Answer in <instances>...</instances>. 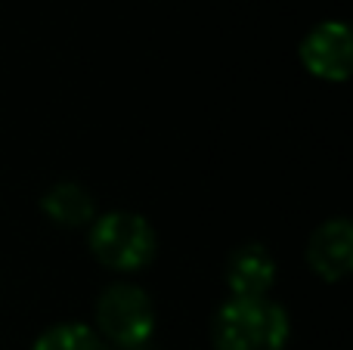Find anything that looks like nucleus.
<instances>
[{"label": "nucleus", "mask_w": 353, "mask_h": 350, "mask_svg": "<svg viewBox=\"0 0 353 350\" xmlns=\"http://www.w3.org/2000/svg\"><path fill=\"white\" fill-rule=\"evenodd\" d=\"M307 264L323 282H341L353 270V223L332 217L313 229L307 242Z\"/></svg>", "instance_id": "5"}, {"label": "nucleus", "mask_w": 353, "mask_h": 350, "mask_svg": "<svg viewBox=\"0 0 353 350\" xmlns=\"http://www.w3.org/2000/svg\"><path fill=\"white\" fill-rule=\"evenodd\" d=\"M292 320L270 298H230L211 320L214 350H285Z\"/></svg>", "instance_id": "1"}, {"label": "nucleus", "mask_w": 353, "mask_h": 350, "mask_svg": "<svg viewBox=\"0 0 353 350\" xmlns=\"http://www.w3.org/2000/svg\"><path fill=\"white\" fill-rule=\"evenodd\" d=\"M97 335L112 350L146 347L155 335V304L134 282H112L99 291Z\"/></svg>", "instance_id": "3"}, {"label": "nucleus", "mask_w": 353, "mask_h": 350, "mask_svg": "<svg viewBox=\"0 0 353 350\" xmlns=\"http://www.w3.org/2000/svg\"><path fill=\"white\" fill-rule=\"evenodd\" d=\"M93 258L112 273H140L155 260L159 236L137 211H109L90 223L87 236Z\"/></svg>", "instance_id": "2"}, {"label": "nucleus", "mask_w": 353, "mask_h": 350, "mask_svg": "<svg viewBox=\"0 0 353 350\" xmlns=\"http://www.w3.org/2000/svg\"><path fill=\"white\" fill-rule=\"evenodd\" d=\"M41 211L56 227L81 229L97 220V198L87 186L74 183V180H62V183H53L41 196Z\"/></svg>", "instance_id": "7"}, {"label": "nucleus", "mask_w": 353, "mask_h": 350, "mask_svg": "<svg viewBox=\"0 0 353 350\" xmlns=\"http://www.w3.org/2000/svg\"><path fill=\"white\" fill-rule=\"evenodd\" d=\"M276 282V260L267 245L245 242L226 260V285L232 298H267Z\"/></svg>", "instance_id": "6"}, {"label": "nucleus", "mask_w": 353, "mask_h": 350, "mask_svg": "<svg viewBox=\"0 0 353 350\" xmlns=\"http://www.w3.org/2000/svg\"><path fill=\"white\" fill-rule=\"evenodd\" d=\"M301 62L304 68L319 81H341L350 78L353 68V34L350 25L341 19H329L319 22L307 31L301 41Z\"/></svg>", "instance_id": "4"}, {"label": "nucleus", "mask_w": 353, "mask_h": 350, "mask_svg": "<svg viewBox=\"0 0 353 350\" xmlns=\"http://www.w3.org/2000/svg\"><path fill=\"white\" fill-rule=\"evenodd\" d=\"M31 350H112V347L99 338L97 329L84 326V322H59V326H50L43 335H37Z\"/></svg>", "instance_id": "8"}]
</instances>
